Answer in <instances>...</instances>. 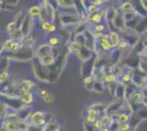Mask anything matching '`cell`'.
<instances>
[{
    "instance_id": "cell-32",
    "label": "cell",
    "mask_w": 147,
    "mask_h": 131,
    "mask_svg": "<svg viewBox=\"0 0 147 131\" xmlns=\"http://www.w3.org/2000/svg\"><path fill=\"white\" fill-rule=\"evenodd\" d=\"M90 1H91V2H92V1H94V0H90Z\"/></svg>"
},
{
    "instance_id": "cell-15",
    "label": "cell",
    "mask_w": 147,
    "mask_h": 131,
    "mask_svg": "<svg viewBox=\"0 0 147 131\" xmlns=\"http://www.w3.org/2000/svg\"><path fill=\"white\" fill-rule=\"evenodd\" d=\"M34 86H35V83L33 81H31V80H23V81H21V84H20V91L30 92Z\"/></svg>"
},
{
    "instance_id": "cell-23",
    "label": "cell",
    "mask_w": 147,
    "mask_h": 131,
    "mask_svg": "<svg viewBox=\"0 0 147 131\" xmlns=\"http://www.w3.org/2000/svg\"><path fill=\"white\" fill-rule=\"evenodd\" d=\"M8 106L5 103H0V120H3L6 115L8 114Z\"/></svg>"
},
{
    "instance_id": "cell-14",
    "label": "cell",
    "mask_w": 147,
    "mask_h": 131,
    "mask_svg": "<svg viewBox=\"0 0 147 131\" xmlns=\"http://www.w3.org/2000/svg\"><path fill=\"white\" fill-rule=\"evenodd\" d=\"M41 27H42V30L44 32H46V33H54L56 32L57 30V27H56V25L53 23V22H49V21H44L41 23Z\"/></svg>"
},
{
    "instance_id": "cell-9",
    "label": "cell",
    "mask_w": 147,
    "mask_h": 131,
    "mask_svg": "<svg viewBox=\"0 0 147 131\" xmlns=\"http://www.w3.org/2000/svg\"><path fill=\"white\" fill-rule=\"evenodd\" d=\"M129 100L133 104H137V103H141L144 100V94L140 92V91H133L132 93L129 94Z\"/></svg>"
},
{
    "instance_id": "cell-29",
    "label": "cell",
    "mask_w": 147,
    "mask_h": 131,
    "mask_svg": "<svg viewBox=\"0 0 147 131\" xmlns=\"http://www.w3.org/2000/svg\"><path fill=\"white\" fill-rule=\"evenodd\" d=\"M49 93H51V92L47 91V90H45V88H41V90L38 91V96H40L41 98H44V97H46Z\"/></svg>"
},
{
    "instance_id": "cell-22",
    "label": "cell",
    "mask_w": 147,
    "mask_h": 131,
    "mask_svg": "<svg viewBox=\"0 0 147 131\" xmlns=\"http://www.w3.org/2000/svg\"><path fill=\"white\" fill-rule=\"evenodd\" d=\"M132 127L129 122H124V124H117V131H131L132 130Z\"/></svg>"
},
{
    "instance_id": "cell-20",
    "label": "cell",
    "mask_w": 147,
    "mask_h": 131,
    "mask_svg": "<svg viewBox=\"0 0 147 131\" xmlns=\"http://www.w3.org/2000/svg\"><path fill=\"white\" fill-rule=\"evenodd\" d=\"M80 46L79 44H77L76 42H71V43L68 45V50H69V53L70 54H74V55H77L78 54V51L80 49Z\"/></svg>"
},
{
    "instance_id": "cell-13",
    "label": "cell",
    "mask_w": 147,
    "mask_h": 131,
    "mask_svg": "<svg viewBox=\"0 0 147 131\" xmlns=\"http://www.w3.org/2000/svg\"><path fill=\"white\" fill-rule=\"evenodd\" d=\"M2 131H19L18 126L16 121H11V120H6L3 124H2Z\"/></svg>"
},
{
    "instance_id": "cell-28",
    "label": "cell",
    "mask_w": 147,
    "mask_h": 131,
    "mask_svg": "<svg viewBox=\"0 0 147 131\" xmlns=\"http://www.w3.org/2000/svg\"><path fill=\"white\" fill-rule=\"evenodd\" d=\"M42 100H43L45 104H52L53 102H54V96L52 95V94L49 93L46 97H44V98H42Z\"/></svg>"
},
{
    "instance_id": "cell-8",
    "label": "cell",
    "mask_w": 147,
    "mask_h": 131,
    "mask_svg": "<svg viewBox=\"0 0 147 131\" xmlns=\"http://www.w3.org/2000/svg\"><path fill=\"white\" fill-rule=\"evenodd\" d=\"M99 115H100V114H99L96 109H93V108L88 109V114H87L86 118H85V122H86V124H90V125H92V124L98 119Z\"/></svg>"
},
{
    "instance_id": "cell-7",
    "label": "cell",
    "mask_w": 147,
    "mask_h": 131,
    "mask_svg": "<svg viewBox=\"0 0 147 131\" xmlns=\"http://www.w3.org/2000/svg\"><path fill=\"white\" fill-rule=\"evenodd\" d=\"M35 44V38L33 37L31 34L26 35L24 37L21 39V45L24 49H31Z\"/></svg>"
},
{
    "instance_id": "cell-4",
    "label": "cell",
    "mask_w": 147,
    "mask_h": 131,
    "mask_svg": "<svg viewBox=\"0 0 147 131\" xmlns=\"http://www.w3.org/2000/svg\"><path fill=\"white\" fill-rule=\"evenodd\" d=\"M53 49H54V47H51L49 44H42V45H40L36 49L37 59H40V58H42V57L47 56L49 54H52V53H53Z\"/></svg>"
},
{
    "instance_id": "cell-24",
    "label": "cell",
    "mask_w": 147,
    "mask_h": 131,
    "mask_svg": "<svg viewBox=\"0 0 147 131\" xmlns=\"http://www.w3.org/2000/svg\"><path fill=\"white\" fill-rule=\"evenodd\" d=\"M59 43H61V39H59L58 36H51V37L49 38V43L47 44H49L51 47H55V46H57Z\"/></svg>"
},
{
    "instance_id": "cell-25",
    "label": "cell",
    "mask_w": 147,
    "mask_h": 131,
    "mask_svg": "<svg viewBox=\"0 0 147 131\" xmlns=\"http://www.w3.org/2000/svg\"><path fill=\"white\" fill-rule=\"evenodd\" d=\"M9 79H10V75L8 73V71H2V72H0V84L6 83Z\"/></svg>"
},
{
    "instance_id": "cell-12",
    "label": "cell",
    "mask_w": 147,
    "mask_h": 131,
    "mask_svg": "<svg viewBox=\"0 0 147 131\" xmlns=\"http://www.w3.org/2000/svg\"><path fill=\"white\" fill-rule=\"evenodd\" d=\"M41 10H42L41 6H37V5L30 7L29 10H28V17H29L30 19L38 18V15L41 14Z\"/></svg>"
},
{
    "instance_id": "cell-31",
    "label": "cell",
    "mask_w": 147,
    "mask_h": 131,
    "mask_svg": "<svg viewBox=\"0 0 147 131\" xmlns=\"http://www.w3.org/2000/svg\"><path fill=\"white\" fill-rule=\"evenodd\" d=\"M98 131H111V130H110V128H109V127H103V128H101V129L98 130Z\"/></svg>"
},
{
    "instance_id": "cell-16",
    "label": "cell",
    "mask_w": 147,
    "mask_h": 131,
    "mask_svg": "<svg viewBox=\"0 0 147 131\" xmlns=\"http://www.w3.org/2000/svg\"><path fill=\"white\" fill-rule=\"evenodd\" d=\"M19 29V25L18 23L16 22V21H12V22H9L6 26V31H7V34L10 36V37H12L13 34L17 32V30Z\"/></svg>"
},
{
    "instance_id": "cell-10",
    "label": "cell",
    "mask_w": 147,
    "mask_h": 131,
    "mask_svg": "<svg viewBox=\"0 0 147 131\" xmlns=\"http://www.w3.org/2000/svg\"><path fill=\"white\" fill-rule=\"evenodd\" d=\"M119 11L123 14L125 13H129V12H135L134 11V5L129 1H124L121 3V6L119 7Z\"/></svg>"
},
{
    "instance_id": "cell-21",
    "label": "cell",
    "mask_w": 147,
    "mask_h": 131,
    "mask_svg": "<svg viewBox=\"0 0 147 131\" xmlns=\"http://www.w3.org/2000/svg\"><path fill=\"white\" fill-rule=\"evenodd\" d=\"M99 44H100V47H101V49L105 51V53H110L111 50L113 49L112 47H111V45L109 44V41H98Z\"/></svg>"
},
{
    "instance_id": "cell-30",
    "label": "cell",
    "mask_w": 147,
    "mask_h": 131,
    "mask_svg": "<svg viewBox=\"0 0 147 131\" xmlns=\"http://www.w3.org/2000/svg\"><path fill=\"white\" fill-rule=\"evenodd\" d=\"M104 2H105V0H94V1H92L91 3L94 5L96 7H98L99 9H101V7H103Z\"/></svg>"
},
{
    "instance_id": "cell-6",
    "label": "cell",
    "mask_w": 147,
    "mask_h": 131,
    "mask_svg": "<svg viewBox=\"0 0 147 131\" xmlns=\"http://www.w3.org/2000/svg\"><path fill=\"white\" fill-rule=\"evenodd\" d=\"M120 42H121V36L117 31L109 32V44L112 48H117Z\"/></svg>"
},
{
    "instance_id": "cell-3",
    "label": "cell",
    "mask_w": 147,
    "mask_h": 131,
    "mask_svg": "<svg viewBox=\"0 0 147 131\" xmlns=\"http://www.w3.org/2000/svg\"><path fill=\"white\" fill-rule=\"evenodd\" d=\"M19 100L21 103L22 106H29L34 102V96L31 92H24V91H20L19 94Z\"/></svg>"
},
{
    "instance_id": "cell-11",
    "label": "cell",
    "mask_w": 147,
    "mask_h": 131,
    "mask_svg": "<svg viewBox=\"0 0 147 131\" xmlns=\"http://www.w3.org/2000/svg\"><path fill=\"white\" fill-rule=\"evenodd\" d=\"M61 18L63 24L66 25V26L69 24H75V23H78L79 22V19L75 18L74 14H63Z\"/></svg>"
},
{
    "instance_id": "cell-1",
    "label": "cell",
    "mask_w": 147,
    "mask_h": 131,
    "mask_svg": "<svg viewBox=\"0 0 147 131\" xmlns=\"http://www.w3.org/2000/svg\"><path fill=\"white\" fill-rule=\"evenodd\" d=\"M47 114L43 112H31L29 117L26 119L28 125H34L37 127H44L49 121L46 120Z\"/></svg>"
},
{
    "instance_id": "cell-17",
    "label": "cell",
    "mask_w": 147,
    "mask_h": 131,
    "mask_svg": "<svg viewBox=\"0 0 147 131\" xmlns=\"http://www.w3.org/2000/svg\"><path fill=\"white\" fill-rule=\"evenodd\" d=\"M100 119V121L102 122V125L103 127H110L113 122H114V117H113V115H111V114H105L103 115Z\"/></svg>"
},
{
    "instance_id": "cell-5",
    "label": "cell",
    "mask_w": 147,
    "mask_h": 131,
    "mask_svg": "<svg viewBox=\"0 0 147 131\" xmlns=\"http://www.w3.org/2000/svg\"><path fill=\"white\" fill-rule=\"evenodd\" d=\"M104 17V11H101L99 10L94 13H90L87 15V20L90 22V23H93V24H98V23H101V19Z\"/></svg>"
},
{
    "instance_id": "cell-27",
    "label": "cell",
    "mask_w": 147,
    "mask_h": 131,
    "mask_svg": "<svg viewBox=\"0 0 147 131\" xmlns=\"http://www.w3.org/2000/svg\"><path fill=\"white\" fill-rule=\"evenodd\" d=\"M132 80H133V74L132 73H124L122 75V82H127V83H129Z\"/></svg>"
},
{
    "instance_id": "cell-19",
    "label": "cell",
    "mask_w": 147,
    "mask_h": 131,
    "mask_svg": "<svg viewBox=\"0 0 147 131\" xmlns=\"http://www.w3.org/2000/svg\"><path fill=\"white\" fill-rule=\"evenodd\" d=\"M102 81L107 84H112L117 81V76L113 74V73H105L102 78Z\"/></svg>"
},
{
    "instance_id": "cell-18",
    "label": "cell",
    "mask_w": 147,
    "mask_h": 131,
    "mask_svg": "<svg viewBox=\"0 0 147 131\" xmlns=\"http://www.w3.org/2000/svg\"><path fill=\"white\" fill-rule=\"evenodd\" d=\"M131 120V116L129 114H125V112H120L117 114L114 118V121L117 124H124V122H129Z\"/></svg>"
},
{
    "instance_id": "cell-26",
    "label": "cell",
    "mask_w": 147,
    "mask_h": 131,
    "mask_svg": "<svg viewBox=\"0 0 147 131\" xmlns=\"http://www.w3.org/2000/svg\"><path fill=\"white\" fill-rule=\"evenodd\" d=\"M24 131H44V127H37L34 125H28Z\"/></svg>"
},
{
    "instance_id": "cell-2",
    "label": "cell",
    "mask_w": 147,
    "mask_h": 131,
    "mask_svg": "<svg viewBox=\"0 0 147 131\" xmlns=\"http://www.w3.org/2000/svg\"><path fill=\"white\" fill-rule=\"evenodd\" d=\"M2 49L7 50V51H9L11 54H19L20 51L23 50V47L21 45V42L16 41V39L10 37L2 44Z\"/></svg>"
}]
</instances>
